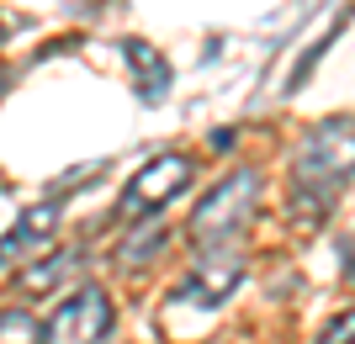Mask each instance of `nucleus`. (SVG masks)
I'll return each instance as SVG.
<instances>
[{"mask_svg": "<svg viewBox=\"0 0 355 344\" xmlns=\"http://www.w3.org/2000/svg\"><path fill=\"white\" fill-rule=\"evenodd\" d=\"M0 344H43V329H37L21 307H6V313H0Z\"/></svg>", "mask_w": 355, "mask_h": 344, "instance_id": "obj_9", "label": "nucleus"}, {"mask_svg": "<svg viewBox=\"0 0 355 344\" xmlns=\"http://www.w3.org/2000/svg\"><path fill=\"white\" fill-rule=\"evenodd\" d=\"M254 196H260V175L254 170H234L228 180H218L191 212V239L196 244L234 239V228H244V217L254 212Z\"/></svg>", "mask_w": 355, "mask_h": 344, "instance_id": "obj_2", "label": "nucleus"}, {"mask_svg": "<svg viewBox=\"0 0 355 344\" xmlns=\"http://www.w3.org/2000/svg\"><path fill=\"white\" fill-rule=\"evenodd\" d=\"M122 48H128V59H133V69H138V96H144V101H159L164 90H170V64L148 43H122Z\"/></svg>", "mask_w": 355, "mask_h": 344, "instance_id": "obj_7", "label": "nucleus"}, {"mask_svg": "<svg viewBox=\"0 0 355 344\" xmlns=\"http://www.w3.org/2000/svg\"><path fill=\"white\" fill-rule=\"evenodd\" d=\"M313 344H355V307H350V313H340V318H329L324 334H318Z\"/></svg>", "mask_w": 355, "mask_h": 344, "instance_id": "obj_11", "label": "nucleus"}, {"mask_svg": "<svg viewBox=\"0 0 355 344\" xmlns=\"http://www.w3.org/2000/svg\"><path fill=\"white\" fill-rule=\"evenodd\" d=\"M292 175H297V196L324 207L329 196L355 175V117L313 122L308 133H302V143H297Z\"/></svg>", "mask_w": 355, "mask_h": 344, "instance_id": "obj_1", "label": "nucleus"}, {"mask_svg": "<svg viewBox=\"0 0 355 344\" xmlns=\"http://www.w3.org/2000/svg\"><path fill=\"white\" fill-rule=\"evenodd\" d=\"M186 185H191V159H186V154H159V159H148L138 175H128V191H122L117 212L122 217H148V212H159L164 201H175Z\"/></svg>", "mask_w": 355, "mask_h": 344, "instance_id": "obj_4", "label": "nucleus"}, {"mask_svg": "<svg viewBox=\"0 0 355 344\" xmlns=\"http://www.w3.org/2000/svg\"><path fill=\"white\" fill-rule=\"evenodd\" d=\"M74 270H80V255H74V249H64V255H48L43 265L21 270V281H16V286H21L27 297H48V291H53L64 275H74Z\"/></svg>", "mask_w": 355, "mask_h": 344, "instance_id": "obj_8", "label": "nucleus"}, {"mask_svg": "<svg viewBox=\"0 0 355 344\" xmlns=\"http://www.w3.org/2000/svg\"><path fill=\"white\" fill-rule=\"evenodd\" d=\"M53 223H59V207H53V201L32 207L27 217H21V223H16L11 233H6V239H0V270H6V265H16V255H27V249H32L37 239H48V233H53Z\"/></svg>", "mask_w": 355, "mask_h": 344, "instance_id": "obj_6", "label": "nucleus"}, {"mask_svg": "<svg viewBox=\"0 0 355 344\" xmlns=\"http://www.w3.org/2000/svg\"><path fill=\"white\" fill-rule=\"evenodd\" d=\"M117 329V307L101 286H80L48 313L43 323V344H106Z\"/></svg>", "mask_w": 355, "mask_h": 344, "instance_id": "obj_3", "label": "nucleus"}, {"mask_svg": "<svg viewBox=\"0 0 355 344\" xmlns=\"http://www.w3.org/2000/svg\"><path fill=\"white\" fill-rule=\"evenodd\" d=\"M340 260H345V281L355 286V244H340Z\"/></svg>", "mask_w": 355, "mask_h": 344, "instance_id": "obj_12", "label": "nucleus"}, {"mask_svg": "<svg viewBox=\"0 0 355 344\" xmlns=\"http://www.w3.org/2000/svg\"><path fill=\"white\" fill-rule=\"evenodd\" d=\"M159 244H164V228H159V223H148V228H138L133 239L122 244V260H128V265H144V255H148V260L159 255Z\"/></svg>", "mask_w": 355, "mask_h": 344, "instance_id": "obj_10", "label": "nucleus"}, {"mask_svg": "<svg viewBox=\"0 0 355 344\" xmlns=\"http://www.w3.org/2000/svg\"><path fill=\"white\" fill-rule=\"evenodd\" d=\"M239 281H244V255H239L234 244H207V249L196 255L186 286H180V297L196 302V307H218V302L234 297Z\"/></svg>", "mask_w": 355, "mask_h": 344, "instance_id": "obj_5", "label": "nucleus"}]
</instances>
